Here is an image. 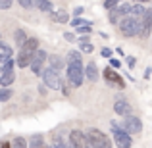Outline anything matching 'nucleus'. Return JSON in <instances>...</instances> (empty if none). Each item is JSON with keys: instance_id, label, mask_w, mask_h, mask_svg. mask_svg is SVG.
Returning <instances> with one entry per match:
<instances>
[{"instance_id": "f257e3e1", "label": "nucleus", "mask_w": 152, "mask_h": 148, "mask_svg": "<svg viewBox=\"0 0 152 148\" xmlns=\"http://www.w3.org/2000/svg\"><path fill=\"white\" fill-rule=\"evenodd\" d=\"M37 50H39V39L29 37V41L25 42V46H23V48H19V52H18V67L31 66V62H33Z\"/></svg>"}, {"instance_id": "f03ea898", "label": "nucleus", "mask_w": 152, "mask_h": 148, "mask_svg": "<svg viewBox=\"0 0 152 148\" xmlns=\"http://www.w3.org/2000/svg\"><path fill=\"white\" fill-rule=\"evenodd\" d=\"M87 142H89L91 148H112V141L108 139V135L98 129L87 131Z\"/></svg>"}, {"instance_id": "7ed1b4c3", "label": "nucleus", "mask_w": 152, "mask_h": 148, "mask_svg": "<svg viewBox=\"0 0 152 148\" xmlns=\"http://www.w3.org/2000/svg\"><path fill=\"white\" fill-rule=\"evenodd\" d=\"M67 81H69L71 87H81L83 85V79H85V67H83L81 62L77 63H67Z\"/></svg>"}, {"instance_id": "20e7f679", "label": "nucleus", "mask_w": 152, "mask_h": 148, "mask_svg": "<svg viewBox=\"0 0 152 148\" xmlns=\"http://www.w3.org/2000/svg\"><path fill=\"white\" fill-rule=\"evenodd\" d=\"M119 31H121L125 37H135V35L141 33V17H135V15H127L121 19L119 23Z\"/></svg>"}, {"instance_id": "39448f33", "label": "nucleus", "mask_w": 152, "mask_h": 148, "mask_svg": "<svg viewBox=\"0 0 152 148\" xmlns=\"http://www.w3.org/2000/svg\"><path fill=\"white\" fill-rule=\"evenodd\" d=\"M42 77V83H45L48 89H54V90H60L62 89V79H60V73L58 71H54L52 67H45L41 73Z\"/></svg>"}, {"instance_id": "423d86ee", "label": "nucleus", "mask_w": 152, "mask_h": 148, "mask_svg": "<svg viewBox=\"0 0 152 148\" xmlns=\"http://www.w3.org/2000/svg\"><path fill=\"white\" fill-rule=\"evenodd\" d=\"M112 131H114V142L118 148H131L133 141H131V135L127 131H123L121 127H118L115 123H112Z\"/></svg>"}, {"instance_id": "0eeeda50", "label": "nucleus", "mask_w": 152, "mask_h": 148, "mask_svg": "<svg viewBox=\"0 0 152 148\" xmlns=\"http://www.w3.org/2000/svg\"><path fill=\"white\" fill-rule=\"evenodd\" d=\"M102 75H104V79H106V83L110 87H118V89H123V87H125L123 77H121V75H118V71L112 69V67H106V69L102 71Z\"/></svg>"}, {"instance_id": "6e6552de", "label": "nucleus", "mask_w": 152, "mask_h": 148, "mask_svg": "<svg viewBox=\"0 0 152 148\" xmlns=\"http://www.w3.org/2000/svg\"><path fill=\"white\" fill-rule=\"evenodd\" d=\"M123 129L129 135H139L142 131V121L137 115H127V117L123 119Z\"/></svg>"}, {"instance_id": "1a4fd4ad", "label": "nucleus", "mask_w": 152, "mask_h": 148, "mask_svg": "<svg viewBox=\"0 0 152 148\" xmlns=\"http://www.w3.org/2000/svg\"><path fill=\"white\" fill-rule=\"evenodd\" d=\"M131 10H133V6H129V4H121V6L114 8V10L110 12V21L115 23V25H119L121 19L127 17V14H131Z\"/></svg>"}, {"instance_id": "9d476101", "label": "nucleus", "mask_w": 152, "mask_h": 148, "mask_svg": "<svg viewBox=\"0 0 152 148\" xmlns=\"http://www.w3.org/2000/svg\"><path fill=\"white\" fill-rule=\"evenodd\" d=\"M131 110H133V108H131V104L127 102V98L125 96H121V94H119V96H115V100H114V112L118 115H131Z\"/></svg>"}, {"instance_id": "9b49d317", "label": "nucleus", "mask_w": 152, "mask_h": 148, "mask_svg": "<svg viewBox=\"0 0 152 148\" xmlns=\"http://www.w3.org/2000/svg\"><path fill=\"white\" fill-rule=\"evenodd\" d=\"M46 60H48L46 52H45V50H37L33 62H31V71H33L35 75H41L42 69H45V62H46Z\"/></svg>"}, {"instance_id": "f8f14e48", "label": "nucleus", "mask_w": 152, "mask_h": 148, "mask_svg": "<svg viewBox=\"0 0 152 148\" xmlns=\"http://www.w3.org/2000/svg\"><path fill=\"white\" fill-rule=\"evenodd\" d=\"M69 144L71 148H87L89 146V142H87V133H83V131H71L69 133Z\"/></svg>"}, {"instance_id": "ddd939ff", "label": "nucleus", "mask_w": 152, "mask_h": 148, "mask_svg": "<svg viewBox=\"0 0 152 148\" xmlns=\"http://www.w3.org/2000/svg\"><path fill=\"white\" fill-rule=\"evenodd\" d=\"M150 35H152V10H148L141 17V33H139V37L148 39Z\"/></svg>"}, {"instance_id": "4468645a", "label": "nucleus", "mask_w": 152, "mask_h": 148, "mask_svg": "<svg viewBox=\"0 0 152 148\" xmlns=\"http://www.w3.org/2000/svg\"><path fill=\"white\" fill-rule=\"evenodd\" d=\"M85 77L89 79L91 83H96L98 81L100 75H98V67H96V63H94V62H89L85 66Z\"/></svg>"}, {"instance_id": "2eb2a0df", "label": "nucleus", "mask_w": 152, "mask_h": 148, "mask_svg": "<svg viewBox=\"0 0 152 148\" xmlns=\"http://www.w3.org/2000/svg\"><path fill=\"white\" fill-rule=\"evenodd\" d=\"M29 148H48V146H46L42 135H33L31 141H29Z\"/></svg>"}, {"instance_id": "dca6fc26", "label": "nucleus", "mask_w": 152, "mask_h": 148, "mask_svg": "<svg viewBox=\"0 0 152 148\" xmlns=\"http://www.w3.org/2000/svg\"><path fill=\"white\" fill-rule=\"evenodd\" d=\"M14 39H15V44L19 46V48H23V46H25V42L29 41V37H27V33L23 29H18L14 33Z\"/></svg>"}, {"instance_id": "f3484780", "label": "nucleus", "mask_w": 152, "mask_h": 148, "mask_svg": "<svg viewBox=\"0 0 152 148\" xmlns=\"http://www.w3.org/2000/svg\"><path fill=\"white\" fill-rule=\"evenodd\" d=\"M33 2L41 12H46V14H52V12H54V6H52L50 0H33Z\"/></svg>"}, {"instance_id": "a211bd4d", "label": "nucleus", "mask_w": 152, "mask_h": 148, "mask_svg": "<svg viewBox=\"0 0 152 148\" xmlns=\"http://www.w3.org/2000/svg\"><path fill=\"white\" fill-rule=\"evenodd\" d=\"M14 81H15V73H14V71L0 75V85H2V89H8V87H10Z\"/></svg>"}, {"instance_id": "6ab92c4d", "label": "nucleus", "mask_w": 152, "mask_h": 148, "mask_svg": "<svg viewBox=\"0 0 152 148\" xmlns=\"http://www.w3.org/2000/svg\"><path fill=\"white\" fill-rule=\"evenodd\" d=\"M50 17H52V21H56V23H67V21H69L67 12H52Z\"/></svg>"}, {"instance_id": "aec40b11", "label": "nucleus", "mask_w": 152, "mask_h": 148, "mask_svg": "<svg viewBox=\"0 0 152 148\" xmlns=\"http://www.w3.org/2000/svg\"><path fill=\"white\" fill-rule=\"evenodd\" d=\"M12 54H14L12 48L6 42H2V44H0V60H2V62H8V60H12Z\"/></svg>"}, {"instance_id": "412c9836", "label": "nucleus", "mask_w": 152, "mask_h": 148, "mask_svg": "<svg viewBox=\"0 0 152 148\" xmlns=\"http://www.w3.org/2000/svg\"><path fill=\"white\" fill-rule=\"evenodd\" d=\"M48 63H50L48 67H52V69L58 71V73H60V69H62V66H64L62 58H58V56H48Z\"/></svg>"}, {"instance_id": "4be33fe9", "label": "nucleus", "mask_w": 152, "mask_h": 148, "mask_svg": "<svg viewBox=\"0 0 152 148\" xmlns=\"http://www.w3.org/2000/svg\"><path fill=\"white\" fill-rule=\"evenodd\" d=\"M12 146L14 148H29V141H27L25 137H15L14 141H12Z\"/></svg>"}, {"instance_id": "5701e85b", "label": "nucleus", "mask_w": 152, "mask_h": 148, "mask_svg": "<svg viewBox=\"0 0 152 148\" xmlns=\"http://www.w3.org/2000/svg\"><path fill=\"white\" fill-rule=\"evenodd\" d=\"M146 8H142V4H133V10H131V14L135 15V17H142V15L146 14Z\"/></svg>"}, {"instance_id": "b1692460", "label": "nucleus", "mask_w": 152, "mask_h": 148, "mask_svg": "<svg viewBox=\"0 0 152 148\" xmlns=\"http://www.w3.org/2000/svg\"><path fill=\"white\" fill-rule=\"evenodd\" d=\"M77 62H81V52L71 50L69 54H67V63H77Z\"/></svg>"}, {"instance_id": "393cba45", "label": "nucleus", "mask_w": 152, "mask_h": 148, "mask_svg": "<svg viewBox=\"0 0 152 148\" xmlns=\"http://www.w3.org/2000/svg\"><path fill=\"white\" fill-rule=\"evenodd\" d=\"M69 25L75 27V29H79V27H83V25H91V21H89V19H83V17H73Z\"/></svg>"}, {"instance_id": "a878e982", "label": "nucleus", "mask_w": 152, "mask_h": 148, "mask_svg": "<svg viewBox=\"0 0 152 148\" xmlns=\"http://www.w3.org/2000/svg\"><path fill=\"white\" fill-rule=\"evenodd\" d=\"M14 60H8V62H2V73H10V71H14Z\"/></svg>"}, {"instance_id": "bb28decb", "label": "nucleus", "mask_w": 152, "mask_h": 148, "mask_svg": "<svg viewBox=\"0 0 152 148\" xmlns=\"http://www.w3.org/2000/svg\"><path fill=\"white\" fill-rule=\"evenodd\" d=\"M12 94H14V93H12L10 89H2V90H0V102H8V100L12 98Z\"/></svg>"}, {"instance_id": "cd10ccee", "label": "nucleus", "mask_w": 152, "mask_h": 148, "mask_svg": "<svg viewBox=\"0 0 152 148\" xmlns=\"http://www.w3.org/2000/svg\"><path fill=\"white\" fill-rule=\"evenodd\" d=\"M119 2H121V0H106V2H104V8H106L108 12H112L114 8L119 6Z\"/></svg>"}, {"instance_id": "c85d7f7f", "label": "nucleus", "mask_w": 152, "mask_h": 148, "mask_svg": "<svg viewBox=\"0 0 152 148\" xmlns=\"http://www.w3.org/2000/svg\"><path fill=\"white\" fill-rule=\"evenodd\" d=\"M93 50H94V44H93V42H81V52H87V54H91Z\"/></svg>"}, {"instance_id": "c756f323", "label": "nucleus", "mask_w": 152, "mask_h": 148, "mask_svg": "<svg viewBox=\"0 0 152 148\" xmlns=\"http://www.w3.org/2000/svg\"><path fill=\"white\" fill-rule=\"evenodd\" d=\"M77 33H79V35H89V33H91V25H83V27H79Z\"/></svg>"}, {"instance_id": "7c9ffc66", "label": "nucleus", "mask_w": 152, "mask_h": 148, "mask_svg": "<svg viewBox=\"0 0 152 148\" xmlns=\"http://www.w3.org/2000/svg\"><path fill=\"white\" fill-rule=\"evenodd\" d=\"M18 2H19V4H21V6H23V8H27V10H29V8H31V6H35V2H33V0H18Z\"/></svg>"}, {"instance_id": "2f4dec72", "label": "nucleus", "mask_w": 152, "mask_h": 148, "mask_svg": "<svg viewBox=\"0 0 152 148\" xmlns=\"http://www.w3.org/2000/svg\"><path fill=\"white\" fill-rule=\"evenodd\" d=\"M64 39H66V41H67V42H75V41H79V39H77V37H75V35H73V33H66V35H64Z\"/></svg>"}, {"instance_id": "473e14b6", "label": "nucleus", "mask_w": 152, "mask_h": 148, "mask_svg": "<svg viewBox=\"0 0 152 148\" xmlns=\"http://www.w3.org/2000/svg\"><path fill=\"white\" fill-rule=\"evenodd\" d=\"M12 2H14V0H0V8H2V10H8V8L12 6Z\"/></svg>"}, {"instance_id": "72a5a7b5", "label": "nucleus", "mask_w": 152, "mask_h": 148, "mask_svg": "<svg viewBox=\"0 0 152 148\" xmlns=\"http://www.w3.org/2000/svg\"><path fill=\"white\" fill-rule=\"evenodd\" d=\"M100 56H104V58H108V60H112V50H110V48H102V50H100Z\"/></svg>"}, {"instance_id": "f704fd0d", "label": "nucleus", "mask_w": 152, "mask_h": 148, "mask_svg": "<svg viewBox=\"0 0 152 148\" xmlns=\"http://www.w3.org/2000/svg\"><path fill=\"white\" fill-rule=\"evenodd\" d=\"M52 148H67L66 144H64V141H60V139H56L54 144H52Z\"/></svg>"}, {"instance_id": "c9c22d12", "label": "nucleus", "mask_w": 152, "mask_h": 148, "mask_svg": "<svg viewBox=\"0 0 152 148\" xmlns=\"http://www.w3.org/2000/svg\"><path fill=\"white\" fill-rule=\"evenodd\" d=\"M83 12H85V8H81V6H77V8H75V10H73V15H75V17H79V15H81V14H83Z\"/></svg>"}, {"instance_id": "e433bc0d", "label": "nucleus", "mask_w": 152, "mask_h": 148, "mask_svg": "<svg viewBox=\"0 0 152 148\" xmlns=\"http://www.w3.org/2000/svg\"><path fill=\"white\" fill-rule=\"evenodd\" d=\"M110 66H112V67H119V60L112 58V60H110Z\"/></svg>"}, {"instance_id": "4c0bfd02", "label": "nucleus", "mask_w": 152, "mask_h": 148, "mask_svg": "<svg viewBox=\"0 0 152 148\" xmlns=\"http://www.w3.org/2000/svg\"><path fill=\"white\" fill-rule=\"evenodd\" d=\"M127 63H129V67L135 66V58H127Z\"/></svg>"}, {"instance_id": "58836bf2", "label": "nucleus", "mask_w": 152, "mask_h": 148, "mask_svg": "<svg viewBox=\"0 0 152 148\" xmlns=\"http://www.w3.org/2000/svg\"><path fill=\"white\" fill-rule=\"evenodd\" d=\"M2 148H14V146H12L10 142H4V144H2Z\"/></svg>"}, {"instance_id": "ea45409f", "label": "nucleus", "mask_w": 152, "mask_h": 148, "mask_svg": "<svg viewBox=\"0 0 152 148\" xmlns=\"http://www.w3.org/2000/svg\"><path fill=\"white\" fill-rule=\"evenodd\" d=\"M142 2H148V0H135V4H142Z\"/></svg>"}, {"instance_id": "a19ab883", "label": "nucleus", "mask_w": 152, "mask_h": 148, "mask_svg": "<svg viewBox=\"0 0 152 148\" xmlns=\"http://www.w3.org/2000/svg\"><path fill=\"white\" fill-rule=\"evenodd\" d=\"M87 148H91V146H87Z\"/></svg>"}]
</instances>
